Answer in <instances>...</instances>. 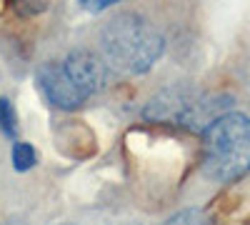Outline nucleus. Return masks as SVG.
<instances>
[{
  "mask_svg": "<svg viewBox=\"0 0 250 225\" xmlns=\"http://www.w3.org/2000/svg\"><path fill=\"white\" fill-rule=\"evenodd\" d=\"M105 63L123 75H140L163 55L165 40L148 18L138 13H118L100 33Z\"/></svg>",
  "mask_w": 250,
  "mask_h": 225,
  "instance_id": "f257e3e1",
  "label": "nucleus"
},
{
  "mask_svg": "<svg viewBox=\"0 0 250 225\" xmlns=\"http://www.w3.org/2000/svg\"><path fill=\"white\" fill-rule=\"evenodd\" d=\"M203 170L218 183L250 173V118L225 113L203 130Z\"/></svg>",
  "mask_w": 250,
  "mask_h": 225,
  "instance_id": "f03ea898",
  "label": "nucleus"
},
{
  "mask_svg": "<svg viewBox=\"0 0 250 225\" xmlns=\"http://www.w3.org/2000/svg\"><path fill=\"white\" fill-rule=\"evenodd\" d=\"M228 98L220 95H200L193 88L170 85L153 95L145 105L143 115L153 123H170L188 130H205L213 120L225 115Z\"/></svg>",
  "mask_w": 250,
  "mask_h": 225,
  "instance_id": "7ed1b4c3",
  "label": "nucleus"
},
{
  "mask_svg": "<svg viewBox=\"0 0 250 225\" xmlns=\"http://www.w3.org/2000/svg\"><path fill=\"white\" fill-rule=\"evenodd\" d=\"M60 65L65 70V75L70 78V83L85 98H90L105 88V63L93 50L78 48V50L68 53V58Z\"/></svg>",
  "mask_w": 250,
  "mask_h": 225,
  "instance_id": "20e7f679",
  "label": "nucleus"
},
{
  "mask_svg": "<svg viewBox=\"0 0 250 225\" xmlns=\"http://www.w3.org/2000/svg\"><path fill=\"white\" fill-rule=\"evenodd\" d=\"M38 83H40V90L48 98V103H53L55 108H62V110H75L85 103V95H83L73 83L70 78L65 75L60 63H45L43 68L38 70Z\"/></svg>",
  "mask_w": 250,
  "mask_h": 225,
  "instance_id": "39448f33",
  "label": "nucleus"
},
{
  "mask_svg": "<svg viewBox=\"0 0 250 225\" xmlns=\"http://www.w3.org/2000/svg\"><path fill=\"white\" fill-rule=\"evenodd\" d=\"M165 225H213V218L200 208H185L165 220Z\"/></svg>",
  "mask_w": 250,
  "mask_h": 225,
  "instance_id": "423d86ee",
  "label": "nucleus"
},
{
  "mask_svg": "<svg viewBox=\"0 0 250 225\" xmlns=\"http://www.w3.org/2000/svg\"><path fill=\"white\" fill-rule=\"evenodd\" d=\"M13 165L15 170H30L35 165V150L30 143H23V140H18L15 145H13Z\"/></svg>",
  "mask_w": 250,
  "mask_h": 225,
  "instance_id": "0eeeda50",
  "label": "nucleus"
},
{
  "mask_svg": "<svg viewBox=\"0 0 250 225\" xmlns=\"http://www.w3.org/2000/svg\"><path fill=\"white\" fill-rule=\"evenodd\" d=\"M0 130H3L8 138L18 135V115H15L13 103L5 100V98H0Z\"/></svg>",
  "mask_w": 250,
  "mask_h": 225,
  "instance_id": "6e6552de",
  "label": "nucleus"
},
{
  "mask_svg": "<svg viewBox=\"0 0 250 225\" xmlns=\"http://www.w3.org/2000/svg\"><path fill=\"white\" fill-rule=\"evenodd\" d=\"M113 3H110V0H103V3H100V0H88V3H80V8H85V10H105V8H110Z\"/></svg>",
  "mask_w": 250,
  "mask_h": 225,
  "instance_id": "1a4fd4ad",
  "label": "nucleus"
},
{
  "mask_svg": "<svg viewBox=\"0 0 250 225\" xmlns=\"http://www.w3.org/2000/svg\"><path fill=\"white\" fill-rule=\"evenodd\" d=\"M0 225H23V223L15 220V218H8V220H0Z\"/></svg>",
  "mask_w": 250,
  "mask_h": 225,
  "instance_id": "9d476101",
  "label": "nucleus"
}]
</instances>
